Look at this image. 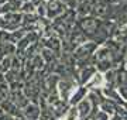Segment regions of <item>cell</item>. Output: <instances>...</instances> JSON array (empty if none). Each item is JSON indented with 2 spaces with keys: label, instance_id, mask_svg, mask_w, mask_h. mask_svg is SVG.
Instances as JSON below:
<instances>
[{
  "label": "cell",
  "instance_id": "cell-11",
  "mask_svg": "<svg viewBox=\"0 0 127 120\" xmlns=\"http://www.w3.org/2000/svg\"><path fill=\"white\" fill-rule=\"evenodd\" d=\"M20 1H21V3H26V1H28V0H20Z\"/></svg>",
  "mask_w": 127,
  "mask_h": 120
},
{
  "label": "cell",
  "instance_id": "cell-6",
  "mask_svg": "<svg viewBox=\"0 0 127 120\" xmlns=\"http://www.w3.org/2000/svg\"><path fill=\"white\" fill-rule=\"evenodd\" d=\"M44 41H45V48L47 50H51L52 52L57 51V50H59V47H61V42H59V40H58L57 35H51V37L45 38Z\"/></svg>",
  "mask_w": 127,
  "mask_h": 120
},
{
  "label": "cell",
  "instance_id": "cell-9",
  "mask_svg": "<svg viewBox=\"0 0 127 120\" xmlns=\"http://www.w3.org/2000/svg\"><path fill=\"white\" fill-rule=\"evenodd\" d=\"M4 82H6V76L3 72H0V85H3Z\"/></svg>",
  "mask_w": 127,
  "mask_h": 120
},
{
  "label": "cell",
  "instance_id": "cell-12",
  "mask_svg": "<svg viewBox=\"0 0 127 120\" xmlns=\"http://www.w3.org/2000/svg\"><path fill=\"white\" fill-rule=\"evenodd\" d=\"M1 60H3V55H1V54H0V61H1Z\"/></svg>",
  "mask_w": 127,
  "mask_h": 120
},
{
  "label": "cell",
  "instance_id": "cell-1",
  "mask_svg": "<svg viewBox=\"0 0 127 120\" xmlns=\"http://www.w3.org/2000/svg\"><path fill=\"white\" fill-rule=\"evenodd\" d=\"M65 11V4L59 0H52V1H48L47 3V14L45 17L48 20L51 19H55Z\"/></svg>",
  "mask_w": 127,
  "mask_h": 120
},
{
  "label": "cell",
  "instance_id": "cell-2",
  "mask_svg": "<svg viewBox=\"0 0 127 120\" xmlns=\"http://www.w3.org/2000/svg\"><path fill=\"white\" fill-rule=\"evenodd\" d=\"M40 115H41L40 106L35 102H30L27 106L21 109V116L26 120H40Z\"/></svg>",
  "mask_w": 127,
  "mask_h": 120
},
{
  "label": "cell",
  "instance_id": "cell-4",
  "mask_svg": "<svg viewBox=\"0 0 127 120\" xmlns=\"http://www.w3.org/2000/svg\"><path fill=\"white\" fill-rule=\"evenodd\" d=\"M86 96H88V88L86 86H76V89L73 90V93L71 95V97H69V105L72 107H75L79 102H82Z\"/></svg>",
  "mask_w": 127,
  "mask_h": 120
},
{
  "label": "cell",
  "instance_id": "cell-3",
  "mask_svg": "<svg viewBox=\"0 0 127 120\" xmlns=\"http://www.w3.org/2000/svg\"><path fill=\"white\" fill-rule=\"evenodd\" d=\"M95 48H97L95 44H92V42H83V44H81V45L75 50L73 57H75V60L82 61V60H85V58H88V57L91 55L92 51L95 50Z\"/></svg>",
  "mask_w": 127,
  "mask_h": 120
},
{
  "label": "cell",
  "instance_id": "cell-8",
  "mask_svg": "<svg viewBox=\"0 0 127 120\" xmlns=\"http://www.w3.org/2000/svg\"><path fill=\"white\" fill-rule=\"evenodd\" d=\"M4 27H6L4 17H3V16H0V31H1V30H4Z\"/></svg>",
  "mask_w": 127,
  "mask_h": 120
},
{
  "label": "cell",
  "instance_id": "cell-5",
  "mask_svg": "<svg viewBox=\"0 0 127 120\" xmlns=\"http://www.w3.org/2000/svg\"><path fill=\"white\" fill-rule=\"evenodd\" d=\"M104 76L100 72H96L93 76H92V79L89 81V82L86 83V88L89 89V88H103V85H104Z\"/></svg>",
  "mask_w": 127,
  "mask_h": 120
},
{
  "label": "cell",
  "instance_id": "cell-10",
  "mask_svg": "<svg viewBox=\"0 0 127 120\" xmlns=\"http://www.w3.org/2000/svg\"><path fill=\"white\" fill-rule=\"evenodd\" d=\"M6 1H7V0H0V6H3L6 3Z\"/></svg>",
  "mask_w": 127,
  "mask_h": 120
},
{
  "label": "cell",
  "instance_id": "cell-7",
  "mask_svg": "<svg viewBox=\"0 0 127 120\" xmlns=\"http://www.w3.org/2000/svg\"><path fill=\"white\" fill-rule=\"evenodd\" d=\"M92 120H109V116L106 115L104 112L99 110L95 116H93V117H92Z\"/></svg>",
  "mask_w": 127,
  "mask_h": 120
}]
</instances>
